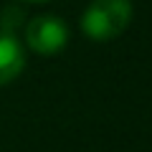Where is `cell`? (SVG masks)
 <instances>
[{
	"instance_id": "obj_4",
	"label": "cell",
	"mask_w": 152,
	"mask_h": 152,
	"mask_svg": "<svg viewBox=\"0 0 152 152\" xmlns=\"http://www.w3.org/2000/svg\"><path fill=\"white\" fill-rule=\"evenodd\" d=\"M23 3H41V0H23Z\"/></svg>"
},
{
	"instance_id": "obj_3",
	"label": "cell",
	"mask_w": 152,
	"mask_h": 152,
	"mask_svg": "<svg viewBox=\"0 0 152 152\" xmlns=\"http://www.w3.org/2000/svg\"><path fill=\"white\" fill-rule=\"evenodd\" d=\"M26 66V51L18 43V38L10 31L0 28V86L10 84L15 76H20Z\"/></svg>"
},
{
	"instance_id": "obj_1",
	"label": "cell",
	"mask_w": 152,
	"mask_h": 152,
	"mask_svg": "<svg viewBox=\"0 0 152 152\" xmlns=\"http://www.w3.org/2000/svg\"><path fill=\"white\" fill-rule=\"evenodd\" d=\"M132 20L129 0H91L81 15V31L94 41L117 38Z\"/></svg>"
},
{
	"instance_id": "obj_2",
	"label": "cell",
	"mask_w": 152,
	"mask_h": 152,
	"mask_svg": "<svg viewBox=\"0 0 152 152\" xmlns=\"http://www.w3.org/2000/svg\"><path fill=\"white\" fill-rule=\"evenodd\" d=\"M26 43L36 53L53 56L69 43V26L56 15H38L26 26Z\"/></svg>"
}]
</instances>
